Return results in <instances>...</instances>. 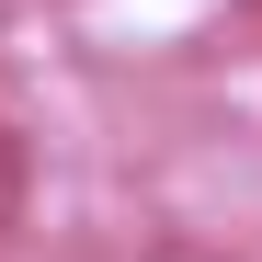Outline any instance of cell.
Listing matches in <instances>:
<instances>
[{"instance_id":"1","label":"cell","mask_w":262,"mask_h":262,"mask_svg":"<svg viewBox=\"0 0 262 262\" xmlns=\"http://www.w3.org/2000/svg\"><path fill=\"white\" fill-rule=\"evenodd\" d=\"M23 205H34V103L0 69V228H23Z\"/></svg>"}]
</instances>
